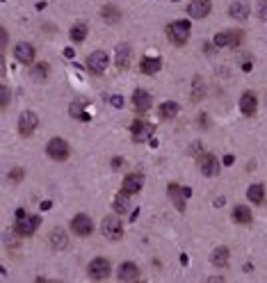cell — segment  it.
Segmentation results:
<instances>
[{
  "label": "cell",
  "mask_w": 267,
  "mask_h": 283,
  "mask_svg": "<svg viewBox=\"0 0 267 283\" xmlns=\"http://www.w3.org/2000/svg\"><path fill=\"white\" fill-rule=\"evenodd\" d=\"M210 263L215 267H226L229 265V247H217L215 251L210 253Z\"/></svg>",
  "instance_id": "603a6c76"
},
{
  "label": "cell",
  "mask_w": 267,
  "mask_h": 283,
  "mask_svg": "<svg viewBox=\"0 0 267 283\" xmlns=\"http://www.w3.org/2000/svg\"><path fill=\"white\" fill-rule=\"evenodd\" d=\"M183 196L190 199V196H192V187H183Z\"/></svg>",
  "instance_id": "f35d334b"
},
{
  "label": "cell",
  "mask_w": 267,
  "mask_h": 283,
  "mask_svg": "<svg viewBox=\"0 0 267 283\" xmlns=\"http://www.w3.org/2000/svg\"><path fill=\"white\" fill-rule=\"evenodd\" d=\"M9 105V89L7 85H2V107H7Z\"/></svg>",
  "instance_id": "e575fe53"
},
{
  "label": "cell",
  "mask_w": 267,
  "mask_h": 283,
  "mask_svg": "<svg viewBox=\"0 0 267 283\" xmlns=\"http://www.w3.org/2000/svg\"><path fill=\"white\" fill-rule=\"evenodd\" d=\"M203 96H206V82L196 75V78L192 80V101L194 103H199V101H203Z\"/></svg>",
  "instance_id": "f546056e"
},
{
  "label": "cell",
  "mask_w": 267,
  "mask_h": 283,
  "mask_svg": "<svg viewBox=\"0 0 267 283\" xmlns=\"http://www.w3.org/2000/svg\"><path fill=\"white\" fill-rule=\"evenodd\" d=\"M39 126V117L35 114L32 110H25L21 112V117H18V135L21 137H30V135H35Z\"/></svg>",
  "instance_id": "52a82bcc"
},
{
  "label": "cell",
  "mask_w": 267,
  "mask_h": 283,
  "mask_svg": "<svg viewBox=\"0 0 267 283\" xmlns=\"http://www.w3.org/2000/svg\"><path fill=\"white\" fill-rule=\"evenodd\" d=\"M85 107H87V101H73V103L69 105V114L78 121H89L91 117L85 112Z\"/></svg>",
  "instance_id": "7402d4cb"
},
{
  "label": "cell",
  "mask_w": 267,
  "mask_h": 283,
  "mask_svg": "<svg viewBox=\"0 0 267 283\" xmlns=\"http://www.w3.org/2000/svg\"><path fill=\"white\" fill-rule=\"evenodd\" d=\"M117 279L119 281H137L140 279V267L135 265V263H121L119 265V269H117Z\"/></svg>",
  "instance_id": "9a60e30c"
},
{
  "label": "cell",
  "mask_w": 267,
  "mask_h": 283,
  "mask_svg": "<svg viewBox=\"0 0 267 283\" xmlns=\"http://www.w3.org/2000/svg\"><path fill=\"white\" fill-rule=\"evenodd\" d=\"M101 18H103L105 23H119L121 21V9L117 7V5H105L103 9H101Z\"/></svg>",
  "instance_id": "d4e9b609"
},
{
  "label": "cell",
  "mask_w": 267,
  "mask_h": 283,
  "mask_svg": "<svg viewBox=\"0 0 267 283\" xmlns=\"http://www.w3.org/2000/svg\"><path fill=\"white\" fill-rule=\"evenodd\" d=\"M130 60H133V48L128 44H119L117 46V69L119 71H126L130 67Z\"/></svg>",
  "instance_id": "ac0fdd59"
},
{
  "label": "cell",
  "mask_w": 267,
  "mask_h": 283,
  "mask_svg": "<svg viewBox=\"0 0 267 283\" xmlns=\"http://www.w3.org/2000/svg\"><path fill=\"white\" fill-rule=\"evenodd\" d=\"M249 14H251V9H249V2H247V0H235V2H231V7H229L231 18H235V21H247Z\"/></svg>",
  "instance_id": "e0dca14e"
},
{
  "label": "cell",
  "mask_w": 267,
  "mask_h": 283,
  "mask_svg": "<svg viewBox=\"0 0 267 283\" xmlns=\"http://www.w3.org/2000/svg\"><path fill=\"white\" fill-rule=\"evenodd\" d=\"M210 9H213L210 0H192L187 5V14H190V18H206L210 14Z\"/></svg>",
  "instance_id": "7c38bea8"
},
{
  "label": "cell",
  "mask_w": 267,
  "mask_h": 283,
  "mask_svg": "<svg viewBox=\"0 0 267 283\" xmlns=\"http://www.w3.org/2000/svg\"><path fill=\"white\" fill-rule=\"evenodd\" d=\"M178 112H180V105L176 101H164L160 107H158V117L160 119H174Z\"/></svg>",
  "instance_id": "44dd1931"
},
{
  "label": "cell",
  "mask_w": 267,
  "mask_h": 283,
  "mask_svg": "<svg viewBox=\"0 0 267 283\" xmlns=\"http://www.w3.org/2000/svg\"><path fill=\"white\" fill-rule=\"evenodd\" d=\"M71 233H75L78 238H87L94 233V222H91V217L80 212V215H75L71 219Z\"/></svg>",
  "instance_id": "8992f818"
},
{
  "label": "cell",
  "mask_w": 267,
  "mask_h": 283,
  "mask_svg": "<svg viewBox=\"0 0 267 283\" xmlns=\"http://www.w3.org/2000/svg\"><path fill=\"white\" fill-rule=\"evenodd\" d=\"M199 169H201L203 176L213 178V176L219 174V160H217L213 153H201L199 156Z\"/></svg>",
  "instance_id": "30bf717a"
},
{
  "label": "cell",
  "mask_w": 267,
  "mask_h": 283,
  "mask_svg": "<svg viewBox=\"0 0 267 283\" xmlns=\"http://www.w3.org/2000/svg\"><path fill=\"white\" fill-rule=\"evenodd\" d=\"M233 222L235 224H251L253 222V215H251V210L247 208V206H235V208H233Z\"/></svg>",
  "instance_id": "cb8c5ba5"
},
{
  "label": "cell",
  "mask_w": 267,
  "mask_h": 283,
  "mask_svg": "<svg viewBox=\"0 0 267 283\" xmlns=\"http://www.w3.org/2000/svg\"><path fill=\"white\" fill-rule=\"evenodd\" d=\"M167 194L171 196V201L176 203V208L183 212V210H185V196H183V187L176 185V183H169V185H167Z\"/></svg>",
  "instance_id": "ffe728a7"
},
{
  "label": "cell",
  "mask_w": 267,
  "mask_h": 283,
  "mask_svg": "<svg viewBox=\"0 0 267 283\" xmlns=\"http://www.w3.org/2000/svg\"><path fill=\"white\" fill-rule=\"evenodd\" d=\"M89 28L85 25V23H75L73 28L69 30V37H71V41H75V44H80V41H85V37H87Z\"/></svg>",
  "instance_id": "f1b7e54d"
},
{
  "label": "cell",
  "mask_w": 267,
  "mask_h": 283,
  "mask_svg": "<svg viewBox=\"0 0 267 283\" xmlns=\"http://www.w3.org/2000/svg\"><path fill=\"white\" fill-rule=\"evenodd\" d=\"M23 167H16V169H12V172H9V178L12 180H16V183H18V180H23Z\"/></svg>",
  "instance_id": "d6a6232c"
},
{
  "label": "cell",
  "mask_w": 267,
  "mask_h": 283,
  "mask_svg": "<svg viewBox=\"0 0 267 283\" xmlns=\"http://www.w3.org/2000/svg\"><path fill=\"white\" fill-rule=\"evenodd\" d=\"M215 46L217 48H231L233 46V32H219V35H215Z\"/></svg>",
  "instance_id": "1f68e13d"
},
{
  "label": "cell",
  "mask_w": 267,
  "mask_h": 283,
  "mask_svg": "<svg viewBox=\"0 0 267 283\" xmlns=\"http://www.w3.org/2000/svg\"><path fill=\"white\" fill-rule=\"evenodd\" d=\"M71 153V146H69L67 140H62V137H53L48 144H46V156L51 158V160H57V162H64Z\"/></svg>",
  "instance_id": "3957f363"
},
{
  "label": "cell",
  "mask_w": 267,
  "mask_h": 283,
  "mask_svg": "<svg viewBox=\"0 0 267 283\" xmlns=\"http://www.w3.org/2000/svg\"><path fill=\"white\" fill-rule=\"evenodd\" d=\"M133 105H135V110L140 112V114L148 112V110H151V105H153L151 91H146V89H135V94H133Z\"/></svg>",
  "instance_id": "5bb4252c"
},
{
  "label": "cell",
  "mask_w": 267,
  "mask_h": 283,
  "mask_svg": "<svg viewBox=\"0 0 267 283\" xmlns=\"http://www.w3.org/2000/svg\"><path fill=\"white\" fill-rule=\"evenodd\" d=\"M190 21H171L169 25H167V37H169V41L174 46H185L187 41H190Z\"/></svg>",
  "instance_id": "6da1fadb"
},
{
  "label": "cell",
  "mask_w": 267,
  "mask_h": 283,
  "mask_svg": "<svg viewBox=\"0 0 267 283\" xmlns=\"http://www.w3.org/2000/svg\"><path fill=\"white\" fill-rule=\"evenodd\" d=\"M101 233H103L107 240H121L124 238V224L117 215H107L101 222Z\"/></svg>",
  "instance_id": "277c9868"
},
{
  "label": "cell",
  "mask_w": 267,
  "mask_h": 283,
  "mask_svg": "<svg viewBox=\"0 0 267 283\" xmlns=\"http://www.w3.org/2000/svg\"><path fill=\"white\" fill-rule=\"evenodd\" d=\"M53 201H41V210H51Z\"/></svg>",
  "instance_id": "ab89813d"
},
{
  "label": "cell",
  "mask_w": 267,
  "mask_h": 283,
  "mask_svg": "<svg viewBox=\"0 0 267 283\" xmlns=\"http://www.w3.org/2000/svg\"><path fill=\"white\" fill-rule=\"evenodd\" d=\"M30 73H32V78H35V80L44 82L46 78H48V62H39V64H35V67L30 69Z\"/></svg>",
  "instance_id": "4dcf8cb0"
},
{
  "label": "cell",
  "mask_w": 267,
  "mask_h": 283,
  "mask_svg": "<svg viewBox=\"0 0 267 283\" xmlns=\"http://www.w3.org/2000/svg\"><path fill=\"white\" fill-rule=\"evenodd\" d=\"M224 164H226V167H231V164H233V156H226V158H224Z\"/></svg>",
  "instance_id": "60d3db41"
},
{
  "label": "cell",
  "mask_w": 267,
  "mask_h": 283,
  "mask_svg": "<svg viewBox=\"0 0 267 283\" xmlns=\"http://www.w3.org/2000/svg\"><path fill=\"white\" fill-rule=\"evenodd\" d=\"M107 101H110V103L114 105V107H124V96H119V94H112V96L107 98Z\"/></svg>",
  "instance_id": "836d02e7"
},
{
  "label": "cell",
  "mask_w": 267,
  "mask_h": 283,
  "mask_svg": "<svg viewBox=\"0 0 267 283\" xmlns=\"http://www.w3.org/2000/svg\"><path fill=\"white\" fill-rule=\"evenodd\" d=\"M51 245H53V249H57V251H62V249H67V245H69V240H67V233L62 231V229H53V233H51Z\"/></svg>",
  "instance_id": "484cf974"
},
{
  "label": "cell",
  "mask_w": 267,
  "mask_h": 283,
  "mask_svg": "<svg viewBox=\"0 0 267 283\" xmlns=\"http://www.w3.org/2000/svg\"><path fill=\"white\" fill-rule=\"evenodd\" d=\"M247 199H249L253 206L263 203V199H265V187L260 185V183H256V185H249V190H247Z\"/></svg>",
  "instance_id": "83f0119b"
},
{
  "label": "cell",
  "mask_w": 267,
  "mask_h": 283,
  "mask_svg": "<svg viewBox=\"0 0 267 283\" xmlns=\"http://www.w3.org/2000/svg\"><path fill=\"white\" fill-rule=\"evenodd\" d=\"M162 69V60L160 57H142V62H140V71L144 75H153V73H158Z\"/></svg>",
  "instance_id": "d6986e66"
},
{
  "label": "cell",
  "mask_w": 267,
  "mask_h": 283,
  "mask_svg": "<svg viewBox=\"0 0 267 283\" xmlns=\"http://www.w3.org/2000/svg\"><path fill=\"white\" fill-rule=\"evenodd\" d=\"M260 7H263L260 16H263V18H267V0H260Z\"/></svg>",
  "instance_id": "8d00e7d4"
},
{
  "label": "cell",
  "mask_w": 267,
  "mask_h": 283,
  "mask_svg": "<svg viewBox=\"0 0 267 283\" xmlns=\"http://www.w3.org/2000/svg\"><path fill=\"white\" fill-rule=\"evenodd\" d=\"M107 64H110V57H107V53L105 51H94L87 57V69L94 75H103L105 69H107Z\"/></svg>",
  "instance_id": "ba28073f"
},
{
  "label": "cell",
  "mask_w": 267,
  "mask_h": 283,
  "mask_svg": "<svg viewBox=\"0 0 267 283\" xmlns=\"http://www.w3.org/2000/svg\"><path fill=\"white\" fill-rule=\"evenodd\" d=\"M2 46H7V30L2 28Z\"/></svg>",
  "instance_id": "7bdbcfd3"
},
{
  "label": "cell",
  "mask_w": 267,
  "mask_h": 283,
  "mask_svg": "<svg viewBox=\"0 0 267 283\" xmlns=\"http://www.w3.org/2000/svg\"><path fill=\"white\" fill-rule=\"evenodd\" d=\"M41 226V217L39 215H21L16 217V224H14V233L16 235H21V238H30V235H35L37 229Z\"/></svg>",
  "instance_id": "7a4b0ae2"
},
{
  "label": "cell",
  "mask_w": 267,
  "mask_h": 283,
  "mask_svg": "<svg viewBox=\"0 0 267 283\" xmlns=\"http://www.w3.org/2000/svg\"><path fill=\"white\" fill-rule=\"evenodd\" d=\"M142 185H144V176L142 174H126V178H124V183H121V192H126V194H137L142 190Z\"/></svg>",
  "instance_id": "4fadbf2b"
},
{
  "label": "cell",
  "mask_w": 267,
  "mask_h": 283,
  "mask_svg": "<svg viewBox=\"0 0 267 283\" xmlns=\"http://www.w3.org/2000/svg\"><path fill=\"white\" fill-rule=\"evenodd\" d=\"M112 167H114V169H117V167H121V158H114V160H112Z\"/></svg>",
  "instance_id": "b9f144b4"
},
{
  "label": "cell",
  "mask_w": 267,
  "mask_h": 283,
  "mask_svg": "<svg viewBox=\"0 0 267 283\" xmlns=\"http://www.w3.org/2000/svg\"><path fill=\"white\" fill-rule=\"evenodd\" d=\"M112 206H114V210H117V215H126L128 210H130V194H126V192L117 194Z\"/></svg>",
  "instance_id": "4316f807"
},
{
  "label": "cell",
  "mask_w": 267,
  "mask_h": 283,
  "mask_svg": "<svg viewBox=\"0 0 267 283\" xmlns=\"http://www.w3.org/2000/svg\"><path fill=\"white\" fill-rule=\"evenodd\" d=\"M35 55H37L35 46L28 44V41H18V44L14 46V57L21 62V64H32V62H35Z\"/></svg>",
  "instance_id": "8fae6325"
},
{
  "label": "cell",
  "mask_w": 267,
  "mask_h": 283,
  "mask_svg": "<svg viewBox=\"0 0 267 283\" xmlns=\"http://www.w3.org/2000/svg\"><path fill=\"white\" fill-rule=\"evenodd\" d=\"M87 274H89V279H94V281H103V279H107V276L112 274L110 261H107V258H94V261L89 263Z\"/></svg>",
  "instance_id": "5b68a950"
},
{
  "label": "cell",
  "mask_w": 267,
  "mask_h": 283,
  "mask_svg": "<svg viewBox=\"0 0 267 283\" xmlns=\"http://www.w3.org/2000/svg\"><path fill=\"white\" fill-rule=\"evenodd\" d=\"M64 57H69V60H73V57H75L73 48H67V51H64Z\"/></svg>",
  "instance_id": "74e56055"
},
{
  "label": "cell",
  "mask_w": 267,
  "mask_h": 283,
  "mask_svg": "<svg viewBox=\"0 0 267 283\" xmlns=\"http://www.w3.org/2000/svg\"><path fill=\"white\" fill-rule=\"evenodd\" d=\"M240 110H242L245 117H253L256 114V110H258V98H256L253 91H245L240 96Z\"/></svg>",
  "instance_id": "2e32d148"
},
{
  "label": "cell",
  "mask_w": 267,
  "mask_h": 283,
  "mask_svg": "<svg viewBox=\"0 0 267 283\" xmlns=\"http://www.w3.org/2000/svg\"><path fill=\"white\" fill-rule=\"evenodd\" d=\"M130 133H133V140L135 142H146L153 137V133H156V128H153V124H148V121L144 119H135L133 121V128H130Z\"/></svg>",
  "instance_id": "9c48e42d"
},
{
  "label": "cell",
  "mask_w": 267,
  "mask_h": 283,
  "mask_svg": "<svg viewBox=\"0 0 267 283\" xmlns=\"http://www.w3.org/2000/svg\"><path fill=\"white\" fill-rule=\"evenodd\" d=\"M196 124H201V128H208V114H199V121Z\"/></svg>",
  "instance_id": "d590c367"
}]
</instances>
